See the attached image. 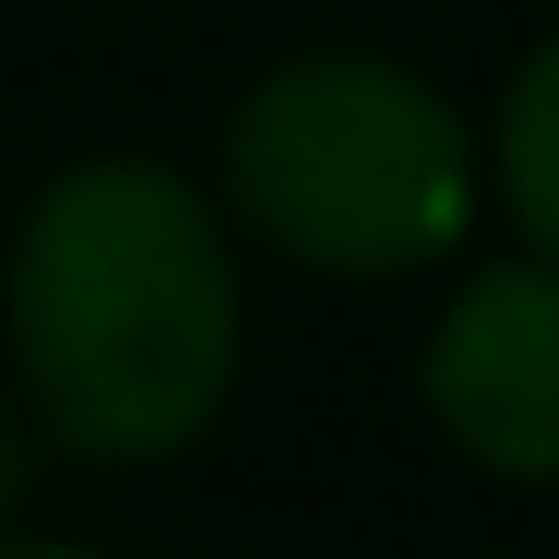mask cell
<instances>
[{
  "label": "cell",
  "mask_w": 559,
  "mask_h": 559,
  "mask_svg": "<svg viewBox=\"0 0 559 559\" xmlns=\"http://www.w3.org/2000/svg\"><path fill=\"white\" fill-rule=\"evenodd\" d=\"M241 241L209 176L99 143L23 198L0 252V384L23 395L45 461H187L241 395Z\"/></svg>",
  "instance_id": "obj_1"
},
{
  "label": "cell",
  "mask_w": 559,
  "mask_h": 559,
  "mask_svg": "<svg viewBox=\"0 0 559 559\" xmlns=\"http://www.w3.org/2000/svg\"><path fill=\"white\" fill-rule=\"evenodd\" d=\"M209 198L230 241L297 274L406 286L483 230V132L428 67L384 45H297L241 78Z\"/></svg>",
  "instance_id": "obj_2"
},
{
  "label": "cell",
  "mask_w": 559,
  "mask_h": 559,
  "mask_svg": "<svg viewBox=\"0 0 559 559\" xmlns=\"http://www.w3.org/2000/svg\"><path fill=\"white\" fill-rule=\"evenodd\" d=\"M417 406L483 483H559V263L483 252L417 341Z\"/></svg>",
  "instance_id": "obj_3"
},
{
  "label": "cell",
  "mask_w": 559,
  "mask_h": 559,
  "mask_svg": "<svg viewBox=\"0 0 559 559\" xmlns=\"http://www.w3.org/2000/svg\"><path fill=\"white\" fill-rule=\"evenodd\" d=\"M483 198H504V230L559 263V23L504 67L483 110Z\"/></svg>",
  "instance_id": "obj_4"
},
{
  "label": "cell",
  "mask_w": 559,
  "mask_h": 559,
  "mask_svg": "<svg viewBox=\"0 0 559 559\" xmlns=\"http://www.w3.org/2000/svg\"><path fill=\"white\" fill-rule=\"evenodd\" d=\"M34 483H45V439H34V417H23V395L0 384V526H23V504H34Z\"/></svg>",
  "instance_id": "obj_5"
},
{
  "label": "cell",
  "mask_w": 559,
  "mask_h": 559,
  "mask_svg": "<svg viewBox=\"0 0 559 559\" xmlns=\"http://www.w3.org/2000/svg\"><path fill=\"white\" fill-rule=\"evenodd\" d=\"M0 559H121V548H88V537H34V526H0Z\"/></svg>",
  "instance_id": "obj_6"
}]
</instances>
